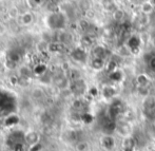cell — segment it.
Segmentation results:
<instances>
[{"instance_id": "obj_1", "label": "cell", "mask_w": 155, "mask_h": 151, "mask_svg": "<svg viewBox=\"0 0 155 151\" xmlns=\"http://www.w3.org/2000/svg\"><path fill=\"white\" fill-rule=\"evenodd\" d=\"M48 25L52 30H60L63 29L65 25V17L62 13L54 12L48 17Z\"/></svg>"}, {"instance_id": "obj_2", "label": "cell", "mask_w": 155, "mask_h": 151, "mask_svg": "<svg viewBox=\"0 0 155 151\" xmlns=\"http://www.w3.org/2000/svg\"><path fill=\"white\" fill-rule=\"evenodd\" d=\"M143 112L146 116L151 119L155 115V99L153 97H146L143 100Z\"/></svg>"}, {"instance_id": "obj_3", "label": "cell", "mask_w": 155, "mask_h": 151, "mask_svg": "<svg viewBox=\"0 0 155 151\" xmlns=\"http://www.w3.org/2000/svg\"><path fill=\"white\" fill-rule=\"evenodd\" d=\"M123 111V104H121L119 100H115L112 102V105L109 108V115H110V119L114 121L117 116L121 113Z\"/></svg>"}, {"instance_id": "obj_4", "label": "cell", "mask_w": 155, "mask_h": 151, "mask_svg": "<svg viewBox=\"0 0 155 151\" xmlns=\"http://www.w3.org/2000/svg\"><path fill=\"white\" fill-rule=\"evenodd\" d=\"M71 56L75 61L77 62H86L87 60V53L82 48H76L72 51Z\"/></svg>"}, {"instance_id": "obj_5", "label": "cell", "mask_w": 155, "mask_h": 151, "mask_svg": "<svg viewBox=\"0 0 155 151\" xmlns=\"http://www.w3.org/2000/svg\"><path fill=\"white\" fill-rule=\"evenodd\" d=\"M100 144H101L102 148H104V150H112L113 148H114L115 146V139L114 137L112 136V135H104V136L101 137V139H100Z\"/></svg>"}, {"instance_id": "obj_6", "label": "cell", "mask_w": 155, "mask_h": 151, "mask_svg": "<svg viewBox=\"0 0 155 151\" xmlns=\"http://www.w3.org/2000/svg\"><path fill=\"white\" fill-rule=\"evenodd\" d=\"M140 43H141V40H140V37L139 36H136V35H133L129 38L128 42H127V45L128 48L133 52H138L139 50V47H140Z\"/></svg>"}, {"instance_id": "obj_7", "label": "cell", "mask_w": 155, "mask_h": 151, "mask_svg": "<svg viewBox=\"0 0 155 151\" xmlns=\"http://www.w3.org/2000/svg\"><path fill=\"white\" fill-rule=\"evenodd\" d=\"M71 89L75 94H82L84 92V90H86V84H84V82L82 79L72 82Z\"/></svg>"}, {"instance_id": "obj_8", "label": "cell", "mask_w": 155, "mask_h": 151, "mask_svg": "<svg viewBox=\"0 0 155 151\" xmlns=\"http://www.w3.org/2000/svg\"><path fill=\"white\" fill-rule=\"evenodd\" d=\"M52 82H54V85L56 87H58L60 89H64L68 86V78L64 75H61V74H58L57 76H55Z\"/></svg>"}, {"instance_id": "obj_9", "label": "cell", "mask_w": 155, "mask_h": 151, "mask_svg": "<svg viewBox=\"0 0 155 151\" xmlns=\"http://www.w3.org/2000/svg\"><path fill=\"white\" fill-rule=\"evenodd\" d=\"M25 141L30 145H35V144L39 143V134L35 131H30L25 135Z\"/></svg>"}, {"instance_id": "obj_10", "label": "cell", "mask_w": 155, "mask_h": 151, "mask_svg": "<svg viewBox=\"0 0 155 151\" xmlns=\"http://www.w3.org/2000/svg\"><path fill=\"white\" fill-rule=\"evenodd\" d=\"M135 145H136V141L135 139H133L132 136H127L124 137V142H123V151L124 150H134L135 148Z\"/></svg>"}, {"instance_id": "obj_11", "label": "cell", "mask_w": 155, "mask_h": 151, "mask_svg": "<svg viewBox=\"0 0 155 151\" xmlns=\"http://www.w3.org/2000/svg\"><path fill=\"white\" fill-rule=\"evenodd\" d=\"M116 130L118 131V133L119 134H121V135H124V137H127V136H130V131H131V129H130V126H129L127 122H121V124H119V125H117V128H116Z\"/></svg>"}, {"instance_id": "obj_12", "label": "cell", "mask_w": 155, "mask_h": 151, "mask_svg": "<svg viewBox=\"0 0 155 151\" xmlns=\"http://www.w3.org/2000/svg\"><path fill=\"white\" fill-rule=\"evenodd\" d=\"M92 54H93V58L104 59V55H106V50H104V48L101 47V45H97V47H94Z\"/></svg>"}, {"instance_id": "obj_13", "label": "cell", "mask_w": 155, "mask_h": 151, "mask_svg": "<svg viewBox=\"0 0 155 151\" xmlns=\"http://www.w3.org/2000/svg\"><path fill=\"white\" fill-rule=\"evenodd\" d=\"M34 21V16H33L32 13H25L20 16V23L23 25H30Z\"/></svg>"}, {"instance_id": "obj_14", "label": "cell", "mask_w": 155, "mask_h": 151, "mask_svg": "<svg viewBox=\"0 0 155 151\" xmlns=\"http://www.w3.org/2000/svg\"><path fill=\"white\" fill-rule=\"evenodd\" d=\"M102 95L107 99L108 98H113L116 95V90L112 86H104V89H102Z\"/></svg>"}, {"instance_id": "obj_15", "label": "cell", "mask_w": 155, "mask_h": 151, "mask_svg": "<svg viewBox=\"0 0 155 151\" xmlns=\"http://www.w3.org/2000/svg\"><path fill=\"white\" fill-rule=\"evenodd\" d=\"M149 82H150L149 77H148L146 74H139L136 77V82L139 86V88H145V87H147Z\"/></svg>"}, {"instance_id": "obj_16", "label": "cell", "mask_w": 155, "mask_h": 151, "mask_svg": "<svg viewBox=\"0 0 155 151\" xmlns=\"http://www.w3.org/2000/svg\"><path fill=\"white\" fill-rule=\"evenodd\" d=\"M153 11H154V5L152 4L151 1H146L141 4V12H143L145 15L152 14Z\"/></svg>"}, {"instance_id": "obj_17", "label": "cell", "mask_w": 155, "mask_h": 151, "mask_svg": "<svg viewBox=\"0 0 155 151\" xmlns=\"http://www.w3.org/2000/svg\"><path fill=\"white\" fill-rule=\"evenodd\" d=\"M116 128H117V125L115 124V122L114 121H109V122H107L106 124L104 125V130L106 131V133H108V135H110V133L111 132H113L114 130H116Z\"/></svg>"}, {"instance_id": "obj_18", "label": "cell", "mask_w": 155, "mask_h": 151, "mask_svg": "<svg viewBox=\"0 0 155 151\" xmlns=\"http://www.w3.org/2000/svg\"><path fill=\"white\" fill-rule=\"evenodd\" d=\"M91 67L94 70H101L104 67V59H100V58H93L91 61Z\"/></svg>"}, {"instance_id": "obj_19", "label": "cell", "mask_w": 155, "mask_h": 151, "mask_svg": "<svg viewBox=\"0 0 155 151\" xmlns=\"http://www.w3.org/2000/svg\"><path fill=\"white\" fill-rule=\"evenodd\" d=\"M69 79H71L72 82H76V80L80 79V72L76 69H70L69 74H68Z\"/></svg>"}, {"instance_id": "obj_20", "label": "cell", "mask_w": 155, "mask_h": 151, "mask_svg": "<svg viewBox=\"0 0 155 151\" xmlns=\"http://www.w3.org/2000/svg\"><path fill=\"white\" fill-rule=\"evenodd\" d=\"M18 122H19V117L15 114H12V115H8V116L6 117L4 124H5V126L10 127V126H14V125L18 124Z\"/></svg>"}, {"instance_id": "obj_21", "label": "cell", "mask_w": 155, "mask_h": 151, "mask_svg": "<svg viewBox=\"0 0 155 151\" xmlns=\"http://www.w3.org/2000/svg\"><path fill=\"white\" fill-rule=\"evenodd\" d=\"M80 42H81L82 48H90V47H92V45H93L94 40L92 39V37H91V36H88V35H86V36H84L81 38Z\"/></svg>"}, {"instance_id": "obj_22", "label": "cell", "mask_w": 155, "mask_h": 151, "mask_svg": "<svg viewBox=\"0 0 155 151\" xmlns=\"http://www.w3.org/2000/svg\"><path fill=\"white\" fill-rule=\"evenodd\" d=\"M112 17L113 19H114L115 21H121L124 19V13L123 10H120V8H117L116 11H115L114 13H112Z\"/></svg>"}, {"instance_id": "obj_23", "label": "cell", "mask_w": 155, "mask_h": 151, "mask_svg": "<svg viewBox=\"0 0 155 151\" xmlns=\"http://www.w3.org/2000/svg\"><path fill=\"white\" fill-rule=\"evenodd\" d=\"M8 16H10L12 19L17 18V17L19 16V10H18V8H17V6H15V5H13V6H11V8H8Z\"/></svg>"}, {"instance_id": "obj_24", "label": "cell", "mask_w": 155, "mask_h": 151, "mask_svg": "<svg viewBox=\"0 0 155 151\" xmlns=\"http://www.w3.org/2000/svg\"><path fill=\"white\" fill-rule=\"evenodd\" d=\"M32 96L35 99H40L45 96V93H43V90L41 88H35L32 91Z\"/></svg>"}, {"instance_id": "obj_25", "label": "cell", "mask_w": 155, "mask_h": 151, "mask_svg": "<svg viewBox=\"0 0 155 151\" xmlns=\"http://www.w3.org/2000/svg\"><path fill=\"white\" fill-rule=\"evenodd\" d=\"M34 72L36 75H42V74H45V72H47V65H37L36 67H35L34 69Z\"/></svg>"}, {"instance_id": "obj_26", "label": "cell", "mask_w": 155, "mask_h": 151, "mask_svg": "<svg viewBox=\"0 0 155 151\" xmlns=\"http://www.w3.org/2000/svg\"><path fill=\"white\" fill-rule=\"evenodd\" d=\"M121 78H123V73H121V71H115L110 74V79L113 80V82H120Z\"/></svg>"}, {"instance_id": "obj_27", "label": "cell", "mask_w": 155, "mask_h": 151, "mask_svg": "<svg viewBox=\"0 0 155 151\" xmlns=\"http://www.w3.org/2000/svg\"><path fill=\"white\" fill-rule=\"evenodd\" d=\"M104 4H106V5H104V8H106L108 12L114 13L115 11L117 10L116 5H115V2H113V1H106V2H104Z\"/></svg>"}, {"instance_id": "obj_28", "label": "cell", "mask_w": 155, "mask_h": 151, "mask_svg": "<svg viewBox=\"0 0 155 151\" xmlns=\"http://www.w3.org/2000/svg\"><path fill=\"white\" fill-rule=\"evenodd\" d=\"M20 75L21 77H25V78H29L32 76V71L29 69L28 67H21L20 68Z\"/></svg>"}, {"instance_id": "obj_29", "label": "cell", "mask_w": 155, "mask_h": 151, "mask_svg": "<svg viewBox=\"0 0 155 151\" xmlns=\"http://www.w3.org/2000/svg\"><path fill=\"white\" fill-rule=\"evenodd\" d=\"M116 67H117V63H116V61H114V60H110L109 61V63L107 65V72H108L109 74H111V73H113V72H115L116 71Z\"/></svg>"}, {"instance_id": "obj_30", "label": "cell", "mask_w": 155, "mask_h": 151, "mask_svg": "<svg viewBox=\"0 0 155 151\" xmlns=\"http://www.w3.org/2000/svg\"><path fill=\"white\" fill-rule=\"evenodd\" d=\"M39 80H40L41 82H43V84H50V82H51V80H53V78L51 77V75L49 74V72H45V74L40 75Z\"/></svg>"}, {"instance_id": "obj_31", "label": "cell", "mask_w": 155, "mask_h": 151, "mask_svg": "<svg viewBox=\"0 0 155 151\" xmlns=\"http://www.w3.org/2000/svg\"><path fill=\"white\" fill-rule=\"evenodd\" d=\"M76 149L77 151H88L89 150V144L87 142H79V143L76 145Z\"/></svg>"}, {"instance_id": "obj_32", "label": "cell", "mask_w": 155, "mask_h": 151, "mask_svg": "<svg viewBox=\"0 0 155 151\" xmlns=\"http://www.w3.org/2000/svg\"><path fill=\"white\" fill-rule=\"evenodd\" d=\"M94 117L92 114H90V113H84V114L81 115V121L84 122V124H91V122H93Z\"/></svg>"}, {"instance_id": "obj_33", "label": "cell", "mask_w": 155, "mask_h": 151, "mask_svg": "<svg viewBox=\"0 0 155 151\" xmlns=\"http://www.w3.org/2000/svg\"><path fill=\"white\" fill-rule=\"evenodd\" d=\"M20 58L21 57L19 56V54L15 51L10 52V53H8V59H11V60L15 61V62H17V63H18V61L20 60Z\"/></svg>"}, {"instance_id": "obj_34", "label": "cell", "mask_w": 155, "mask_h": 151, "mask_svg": "<svg viewBox=\"0 0 155 151\" xmlns=\"http://www.w3.org/2000/svg\"><path fill=\"white\" fill-rule=\"evenodd\" d=\"M4 65H5L6 69L8 70H14L17 68V62H15V61L11 60V59H6L5 62H4Z\"/></svg>"}, {"instance_id": "obj_35", "label": "cell", "mask_w": 155, "mask_h": 151, "mask_svg": "<svg viewBox=\"0 0 155 151\" xmlns=\"http://www.w3.org/2000/svg\"><path fill=\"white\" fill-rule=\"evenodd\" d=\"M18 85H20L21 87H28L30 85V79L29 78H25V77H19V82Z\"/></svg>"}, {"instance_id": "obj_36", "label": "cell", "mask_w": 155, "mask_h": 151, "mask_svg": "<svg viewBox=\"0 0 155 151\" xmlns=\"http://www.w3.org/2000/svg\"><path fill=\"white\" fill-rule=\"evenodd\" d=\"M28 4H29V6L30 8H37L39 5H40V3L41 2H39V1H35V0H30V1H28L27 2Z\"/></svg>"}, {"instance_id": "obj_37", "label": "cell", "mask_w": 155, "mask_h": 151, "mask_svg": "<svg viewBox=\"0 0 155 151\" xmlns=\"http://www.w3.org/2000/svg\"><path fill=\"white\" fill-rule=\"evenodd\" d=\"M41 148H42V145H41L40 143H37L30 147V151H40Z\"/></svg>"}, {"instance_id": "obj_38", "label": "cell", "mask_w": 155, "mask_h": 151, "mask_svg": "<svg viewBox=\"0 0 155 151\" xmlns=\"http://www.w3.org/2000/svg\"><path fill=\"white\" fill-rule=\"evenodd\" d=\"M8 80H10V82L13 85V86H16V85H18L19 78L17 77V76H15V75H12V76H10V78H8Z\"/></svg>"}, {"instance_id": "obj_39", "label": "cell", "mask_w": 155, "mask_h": 151, "mask_svg": "<svg viewBox=\"0 0 155 151\" xmlns=\"http://www.w3.org/2000/svg\"><path fill=\"white\" fill-rule=\"evenodd\" d=\"M14 151H25L22 143H16L14 144Z\"/></svg>"}, {"instance_id": "obj_40", "label": "cell", "mask_w": 155, "mask_h": 151, "mask_svg": "<svg viewBox=\"0 0 155 151\" xmlns=\"http://www.w3.org/2000/svg\"><path fill=\"white\" fill-rule=\"evenodd\" d=\"M149 68L152 70V71H154L155 72V56H152L151 58H150V60H149Z\"/></svg>"}, {"instance_id": "obj_41", "label": "cell", "mask_w": 155, "mask_h": 151, "mask_svg": "<svg viewBox=\"0 0 155 151\" xmlns=\"http://www.w3.org/2000/svg\"><path fill=\"white\" fill-rule=\"evenodd\" d=\"M72 106H73V108L74 109H80L82 107V102L80 99H76L75 102H73V105H72Z\"/></svg>"}, {"instance_id": "obj_42", "label": "cell", "mask_w": 155, "mask_h": 151, "mask_svg": "<svg viewBox=\"0 0 155 151\" xmlns=\"http://www.w3.org/2000/svg\"><path fill=\"white\" fill-rule=\"evenodd\" d=\"M138 92H139V94H141L143 96H145V97L147 96V97H148V93H149V92H148L147 87H145V88H139Z\"/></svg>"}, {"instance_id": "obj_43", "label": "cell", "mask_w": 155, "mask_h": 151, "mask_svg": "<svg viewBox=\"0 0 155 151\" xmlns=\"http://www.w3.org/2000/svg\"><path fill=\"white\" fill-rule=\"evenodd\" d=\"M89 93L91 94V96H96L98 94V90L97 88H95V87H93V88L90 89V91H89Z\"/></svg>"}, {"instance_id": "obj_44", "label": "cell", "mask_w": 155, "mask_h": 151, "mask_svg": "<svg viewBox=\"0 0 155 151\" xmlns=\"http://www.w3.org/2000/svg\"><path fill=\"white\" fill-rule=\"evenodd\" d=\"M42 45H48L47 43V41H42ZM38 47H39V50H41V51H45L47 48H45V47H42V45H38ZM45 47H49V45H45Z\"/></svg>"}, {"instance_id": "obj_45", "label": "cell", "mask_w": 155, "mask_h": 151, "mask_svg": "<svg viewBox=\"0 0 155 151\" xmlns=\"http://www.w3.org/2000/svg\"><path fill=\"white\" fill-rule=\"evenodd\" d=\"M135 151H137V150H135Z\"/></svg>"}]
</instances>
